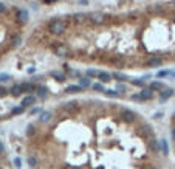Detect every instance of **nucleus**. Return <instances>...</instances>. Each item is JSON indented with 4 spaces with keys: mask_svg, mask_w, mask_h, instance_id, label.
<instances>
[{
    "mask_svg": "<svg viewBox=\"0 0 175 169\" xmlns=\"http://www.w3.org/2000/svg\"><path fill=\"white\" fill-rule=\"evenodd\" d=\"M65 30H67V22L62 20V19H53V20H50V23H48V31H50L51 34H54V36L64 34Z\"/></svg>",
    "mask_w": 175,
    "mask_h": 169,
    "instance_id": "1",
    "label": "nucleus"
},
{
    "mask_svg": "<svg viewBox=\"0 0 175 169\" xmlns=\"http://www.w3.org/2000/svg\"><path fill=\"white\" fill-rule=\"evenodd\" d=\"M152 98H154V93H152V90H149V89H144L143 92H140V93H136V95H132V96H130V99H132V101H138V102L150 101Z\"/></svg>",
    "mask_w": 175,
    "mask_h": 169,
    "instance_id": "2",
    "label": "nucleus"
},
{
    "mask_svg": "<svg viewBox=\"0 0 175 169\" xmlns=\"http://www.w3.org/2000/svg\"><path fill=\"white\" fill-rule=\"evenodd\" d=\"M53 51H54L57 56H68V54H70V48H68L64 42H56V43H53Z\"/></svg>",
    "mask_w": 175,
    "mask_h": 169,
    "instance_id": "3",
    "label": "nucleus"
},
{
    "mask_svg": "<svg viewBox=\"0 0 175 169\" xmlns=\"http://www.w3.org/2000/svg\"><path fill=\"white\" fill-rule=\"evenodd\" d=\"M88 20H90L92 23H95V25H101V23H104V22L107 20V16H104V14H101V12H92V14L88 16Z\"/></svg>",
    "mask_w": 175,
    "mask_h": 169,
    "instance_id": "4",
    "label": "nucleus"
},
{
    "mask_svg": "<svg viewBox=\"0 0 175 169\" xmlns=\"http://www.w3.org/2000/svg\"><path fill=\"white\" fill-rule=\"evenodd\" d=\"M121 116H123V120H124L126 123H133L135 118H136L135 112H132V110H129V109H124V110L121 112Z\"/></svg>",
    "mask_w": 175,
    "mask_h": 169,
    "instance_id": "5",
    "label": "nucleus"
},
{
    "mask_svg": "<svg viewBox=\"0 0 175 169\" xmlns=\"http://www.w3.org/2000/svg\"><path fill=\"white\" fill-rule=\"evenodd\" d=\"M20 85H22L23 93H28V95H31L33 92H36L37 87H39V85H36L34 82H23V84H20Z\"/></svg>",
    "mask_w": 175,
    "mask_h": 169,
    "instance_id": "6",
    "label": "nucleus"
},
{
    "mask_svg": "<svg viewBox=\"0 0 175 169\" xmlns=\"http://www.w3.org/2000/svg\"><path fill=\"white\" fill-rule=\"evenodd\" d=\"M78 102H74V101H71V102H65L62 107H60V110H64V112H67V113H73V112H76L78 110Z\"/></svg>",
    "mask_w": 175,
    "mask_h": 169,
    "instance_id": "7",
    "label": "nucleus"
},
{
    "mask_svg": "<svg viewBox=\"0 0 175 169\" xmlns=\"http://www.w3.org/2000/svg\"><path fill=\"white\" fill-rule=\"evenodd\" d=\"M34 104H36V96H33V95H26V96L23 98V101H22V107H23V109L31 107V106H34Z\"/></svg>",
    "mask_w": 175,
    "mask_h": 169,
    "instance_id": "8",
    "label": "nucleus"
},
{
    "mask_svg": "<svg viewBox=\"0 0 175 169\" xmlns=\"http://www.w3.org/2000/svg\"><path fill=\"white\" fill-rule=\"evenodd\" d=\"M98 78H99V82H101V84L112 81V75L107 73V71H98Z\"/></svg>",
    "mask_w": 175,
    "mask_h": 169,
    "instance_id": "9",
    "label": "nucleus"
},
{
    "mask_svg": "<svg viewBox=\"0 0 175 169\" xmlns=\"http://www.w3.org/2000/svg\"><path fill=\"white\" fill-rule=\"evenodd\" d=\"M172 95H174V90H172V89H164V90H161V93H160V101H168Z\"/></svg>",
    "mask_w": 175,
    "mask_h": 169,
    "instance_id": "10",
    "label": "nucleus"
},
{
    "mask_svg": "<svg viewBox=\"0 0 175 169\" xmlns=\"http://www.w3.org/2000/svg\"><path fill=\"white\" fill-rule=\"evenodd\" d=\"M82 90H84V89H82L79 84H78V85H76V84H73V85H68V87L65 89V92H67V93H70V95H73V93H81Z\"/></svg>",
    "mask_w": 175,
    "mask_h": 169,
    "instance_id": "11",
    "label": "nucleus"
},
{
    "mask_svg": "<svg viewBox=\"0 0 175 169\" xmlns=\"http://www.w3.org/2000/svg\"><path fill=\"white\" fill-rule=\"evenodd\" d=\"M9 93H11L14 98L20 96V95L23 93V90H22V85H20V84H16V85H12V87H11V90H9Z\"/></svg>",
    "mask_w": 175,
    "mask_h": 169,
    "instance_id": "12",
    "label": "nucleus"
},
{
    "mask_svg": "<svg viewBox=\"0 0 175 169\" xmlns=\"http://www.w3.org/2000/svg\"><path fill=\"white\" fill-rule=\"evenodd\" d=\"M146 64H147L149 67H160V65L163 64V59H161V57H150Z\"/></svg>",
    "mask_w": 175,
    "mask_h": 169,
    "instance_id": "13",
    "label": "nucleus"
},
{
    "mask_svg": "<svg viewBox=\"0 0 175 169\" xmlns=\"http://www.w3.org/2000/svg\"><path fill=\"white\" fill-rule=\"evenodd\" d=\"M50 76H51V78H54L57 82H64V81H67V76H65L64 73H59V71H51V73H50Z\"/></svg>",
    "mask_w": 175,
    "mask_h": 169,
    "instance_id": "14",
    "label": "nucleus"
},
{
    "mask_svg": "<svg viewBox=\"0 0 175 169\" xmlns=\"http://www.w3.org/2000/svg\"><path fill=\"white\" fill-rule=\"evenodd\" d=\"M149 90H152V92H157V90H164V84H163V82H158V81H154V82H150Z\"/></svg>",
    "mask_w": 175,
    "mask_h": 169,
    "instance_id": "15",
    "label": "nucleus"
},
{
    "mask_svg": "<svg viewBox=\"0 0 175 169\" xmlns=\"http://www.w3.org/2000/svg\"><path fill=\"white\" fill-rule=\"evenodd\" d=\"M73 20H74V23H84L85 20H88V16H87V14L79 12V14H76V16L73 17Z\"/></svg>",
    "mask_w": 175,
    "mask_h": 169,
    "instance_id": "16",
    "label": "nucleus"
},
{
    "mask_svg": "<svg viewBox=\"0 0 175 169\" xmlns=\"http://www.w3.org/2000/svg\"><path fill=\"white\" fill-rule=\"evenodd\" d=\"M112 79H115V81H118V82H124V81H127L129 78H127L126 75H123V73H116V71H115V73L112 75Z\"/></svg>",
    "mask_w": 175,
    "mask_h": 169,
    "instance_id": "17",
    "label": "nucleus"
},
{
    "mask_svg": "<svg viewBox=\"0 0 175 169\" xmlns=\"http://www.w3.org/2000/svg\"><path fill=\"white\" fill-rule=\"evenodd\" d=\"M50 120H51V112H42L39 115V121L40 123H48Z\"/></svg>",
    "mask_w": 175,
    "mask_h": 169,
    "instance_id": "18",
    "label": "nucleus"
},
{
    "mask_svg": "<svg viewBox=\"0 0 175 169\" xmlns=\"http://www.w3.org/2000/svg\"><path fill=\"white\" fill-rule=\"evenodd\" d=\"M37 95H39V98L40 99H45L47 98V95H48V89L47 87H37Z\"/></svg>",
    "mask_w": 175,
    "mask_h": 169,
    "instance_id": "19",
    "label": "nucleus"
},
{
    "mask_svg": "<svg viewBox=\"0 0 175 169\" xmlns=\"http://www.w3.org/2000/svg\"><path fill=\"white\" fill-rule=\"evenodd\" d=\"M149 146H150V149H152V152H154V154H158V151H160V144H158V141H157V140H154V138H152V140L149 141Z\"/></svg>",
    "mask_w": 175,
    "mask_h": 169,
    "instance_id": "20",
    "label": "nucleus"
},
{
    "mask_svg": "<svg viewBox=\"0 0 175 169\" xmlns=\"http://www.w3.org/2000/svg\"><path fill=\"white\" fill-rule=\"evenodd\" d=\"M79 85H81L82 89H88V87L92 85V81H90L88 78H81V79H79Z\"/></svg>",
    "mask_w": 175,
    "mask_h": 169,
    "instance_id": "21",
    "label": "nucleus"
},
{
    "mask_svg": "<svg viewBox=\"0 0 175 169\" xmlns=\"http://www.w3.org/2000/svg\"><path fill=\"white\" fill-rule=\"evenodd\" d=\"M17 17H19L20 22H26V20H28V12L23 11V9H20V11L17 12Z\"/></svg>",
    "mask_w": 175,
    "mask_h": 169,
    "instance_id": "22",
    "label": "nucleus"
},
{
    "mask_svg": "<svg viewBox=\"0 0 175 169\" xmlns=\"http://www.w3.org/2000/svg\"><path fill=\"white\" fill-rule=\"evenodd\" d=\"M160 151L163 152V155H168V152H169V148H168V141H166V140H163V141L160 143Z\"/></svg>",
    "mask_w": 175,
    "mask_h": 169,
    "instance_id": "23",
    "label": "nucleus"
},
{
    "mask_svg": "<svg viewBox=\"0 0 175 169\" xmlns=\"http://www.w3.org/2000/svg\"><path fill=\"white\" fill-rule=\"evenodd\" d=\"M112 64H115V65H118V67H123L124 65V59L123 57H119V56H116V57H112V61H110Z\"/></svg>",
    "mask_w": 175,
    "mask_h": 169,
    "instance_id": "24",
    "label": "nucleus"
},
{
    "mask_svg": "<svg viewBox=\"0 0 175 169\" xmlns=\"http://www.w3.org/2000/svg\"><path fill=\"white\" fill-rule=\"evenodd\" d=\"M166 76H175V73L174 71H168V70H163V71L157 73V78H166Z\"/></svg>",
    "mask_w": 175,
    "mask_h": 169,
    "instance_id": "25",
    "label": "nucleus"
},
{
    "mask_svg": "<svg viewBox=\"0 0 175 169\" xmlns=\"http://www.w3.org/2000/svg\"><path fill=\"white\" fill-rule=\"evenodd\" d=\"M104 93H105L109 98H118V96H119V92H116V90H105Z\"/></svg>",
    "mask_w": 175,
    "mask_h": 169,
    "instance_id": "26",
    "label": "nucleus"
},
{
    "mask_svg": "<svg viewBox=\"0 0 175 169\" xmlns=\"http://www.w3.org/2000/svg\"><path fill=\"white\" fill-rule=\"evenodd\" d=\"M92 87H93V90H96V92H105L104 84H101V82H96V84H93Z\"/></svg>",
    "mask_w": 175,
    "mask_h": 169,
    "instance_id": "27",
    "label": "nucleus"
},
{
    "mask_svg": "<svg viewBox=\"0 0 175 169\" xmlns=\"http://www.w3.org/2000/svg\"><path fill=\"white\" fill-rule=\"evenodd\" d=\"M23 112H25V109H23L22 106H19V107H14V109L11 110V113H12V115H22Z\"/></svg>",
    "mask_w": 175,
    "mask_h": 169,
    "instance_id": "28",
    "label": "nucleus"
},
{
    "mask_svg": "<svg viewBox=\"0 0 175 169\" xmlns=\"http://www.w3.org/2000/svg\"><path fill=\"white\" fill-rule=\"evenodd\" d=\"M98 76V71L96 70H87V78L92 79V78H96Z\"/></svg>",
    "mask_w": 175,
    "mask_h": 169,
    "instance_id": "29",
    "label": "nucleus"
},
{
    "mask_svg": "<svg viewBox=\"0 0 175 169\" xmlns=\"http://www.w3.org/2000/svg\"><path fill=\"white\" fill-rule=\"evenodd\" d=\"M132 84L136 85V87H143L144 85V81L143 79H132Z\"/></svg>",
    "mask_w": 175,
    "mask_h": 169,
    "instance_id": "30",
    "label": "nucleus"
},
{
    "mask_svg": "<svg viewBox=\"0 0 175 169\" xmlns=\"http://www.w3.org/2000/svg\"><path fill=\"white\" fill-rule=\"evenodd\" d=\"M34 132H36L34 126H28V129H26V135H28V137H31V135H34Z\"/></svg>",
    "mask_w": 175,
    "mask_h": 169,
    "instance_id": "31",
    "label": "nucleus"
},
{
    "mask_svg": "<svg viewBox=\"0 0 175 169\" xmlns=\"http://www.w3.org/2000/svg\"><path fill=\"white\" fill-rule=\"evenodd\" d=\"M9 79H11L9 75H0V82H8Z\"/></svg>",
    "mask_w": 175,
    "mask_h": 169,
    "instance_id": "32",
    "label": "nucleus"
},
{
    "mask_svg": "<svg viewBox=\"0 0 175 169\" xmlns=\"http://www.w3.org/2000/svg\"><path fill=\"white\" fill-rule=\"evenodd\" d=\"M6 95H8V90H6L5 87H2V85H0V98H5Z\"/></svg>",
    "mask_w": 175,
    "mask_h": 169,
    "instance_id": "33",
    "label": "nucleus"
},
{
    "mask_svg": "<svg viewBox=\"0 0 175 169\" xmlns=\"http://www.w3.org/2000/svg\"><path fill=\"white\" fill-rule=\"evenodd\" d=\"M28 163H29V166H31V168H34V166L37 165V161H36V158H33V157H29V158H28Z\"/></svg>",
    "mask_w": 175,
    "mask_h": 169,
    "instance_id": "34",
    "label": "nucleus"
},
{
    "mask_svg": "<svg viewBox=\"0 0 175 169\" xmlns=\"http://www.w3.org/2000/svg\"><path fill=\"white\" fill-rule=\"evenodd\" d=\"M14 165H16V168H22V161H20V158H14Z\"/></svg>",
    "mask_w": 175,
    "mask_h": 169,
    "instance_id": "35",
    "label": "nucleus"
},
{
    "mask_svg": "<svg viewBox=\"0 0 175 169\" xmlns=\"http://www.w3.org/2000/svg\"><path fill=\"white\" fill-rule=\"evenodd\" d=\"M70 75H71V76H74V78H81V73H79V71H73V70H71V71H70Z\"/></svg>",
    "mask_w": 175,
    "mask_h": 169,
    "instance_id": "36",
    "label": "nucleus"
},
{
    "mask_svg": "<svg viewBox=\"0 0 175 169\" xmlns=\"http://www.w3.org/2000/svg\"><path fill=\"white\" fill-rule=\"evenodd\" d=\"M36 113H40V109H39V107H36V109L31 110V115H36Z\"/></svg>",
    "mask_w": 175,
    "mask_h": 169,
    "instance_id": "37",
    "label": "nucleus"
},
{
    "mask_svg": "<svg viewBox=\"0 0 175 169\" xmlns=\"http://www.w3.org/2000/svg\"><path fill=\"white\" fill-rule=\"evenodd\" d=\"M2 154H5V146L0 143V155H2Z\"/></svg>",
    "mask_w": 175,
    "mask_h": 169,
    "instance_id": "38",
    "label": "nucleus"
},
{
    "mask_svg": "<svg viewBox=\"0 0 175 169\" xmlns=\"http://www.w3.org/2000/svg\"><path fill=\"white\" fill-rule=\"evenodd\" d=\"M118 90H121V92H126V85H118Z\"/></svg>",
    "mask_w": 175,
    "mask_h": 169,
    "instance_id": "39",
    "label": "nucleus"
},
{
    "mask_svg": "<svg viewBox=\"0 0 175 169\" xmlns=\"http://www.w3.org/2000/svg\"><path fill=\"white\" fill-rule=\"evenodd\" d=\"M5 11V5L3 3H0V12H3Z\"/></svg>",
    "mask_w": 175,
    "mask_h": 169,
    "instance_id": "40",
    "label": "nucleus"
},
{
    "mask_svg": "<svg viewBox=\"0 0 175 169\" xmlns=\"http://www.w3.org/2000/svg\"><path fill=\"white\" fill-rule=\"evenodd\" d=\"M45 3H54V2H57V0H43Z\"/></svg>",
    "mask_w": 175,
    "mask_h": 169,
    "instance_id": "41",
    "label": "nucleus"
},
{
    "mask_svg": "<svg viewBox=\"0 0 175 169\" xmlns=\"http://www.w3.org/2000/svg\"><path fill=\"white\" fill-rule=\"evenodd\" d=\"M68 169H74V168H68Z\"/></svg>",
    "mask_w": 175,
    "mask_h": 169,
    "instance_id": "42",
    "label": "nucleus"
},
{
    "mask_svg": "<svg viewBox=\"0 0 175 169\" xmlns=\"http://www.w3.org/2000/svg\"><path fill=\"white\" fill-rule=\"evenodd\" d=\"M0 120H2V116H0Z\"/></svg>",
    "mask_w": 175,
    "mask_h": 169,
    "instance_id": "43",
    "label": "nucleus"
},
{
    "mask_svg": "<svg viewBox=\"0 0 175 169\" xmlns=\"http://www.w3.org/2000/svg\"><path fill=\"white\" fill-rule=\"evenodd\" d=\"M152 169H154V168H152Z\"/></svg>",
    "mask_w": 175,
    "mask_h": 169,
    "instance_id": "44",
    "label": "nucleus"
}]
</instances>
